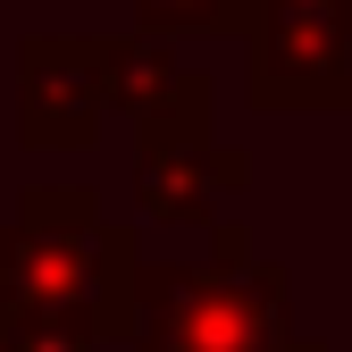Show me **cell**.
<instances>
[{
    "label": "cell",
    "instance_id": "cell-9",
    "mask_svg": "<svg viewBox=\"0 0 352 352\" xmlns=\"http://www.w3.org/2000/svg\"><path fill=\"white\" fill-rule=\"evenodd\" d=\"M277 352H327V344H319V336H285Z\"/></svg>",
    "mask_w": 352,
    "mask_h": 352
},
{
    "label": "cell",
    "instance_id": "cell-3",
    "mask_svg": "<svg viewBox=\"0 0 352 352\" xmlns=\"http://www.w3.org/2000/svg\"><path fill=\"white\" fill-rule=\"evenodd\" d=\"M118 109L109 34H25L17 42V143L25 151H84Z\"/></svg>",
    "mask_w": 352,
    "mask_h": 352
},
{
    "label": "cell",
    "instance_id": "cell-10",
    "mask_svg": "<svg viewBox=\"0 0 352 352\" xmlns=\"http://www.w3.org/2000/svg\"><path fill=\"white\" fill-rule=\"evenodd\" d=\"M294 9H352V0H294Z\"/></svg>",
    "mask_w": 352,
    "mask_h": 352
},
{
    "label": "cell",
    "instance_id": "cell-5",
    "mask_svg": "<svg viewBox=\"0 0 352 352\" xmlns=\"http://www.w3.org/2000/svg\"><path fill=\"white\" fill-rule=\"evenodd\" d=\"M252 193V151L235 143H135V210L160 227H218Z\"/></svg>",
    "mask_w": 352,
    "mask_h": 352
},
{
    "label": "cell",
    "instance_id": "cell-1",
    "mask_svg": "<svg viewBox=\"0 0 352 352\" xmlns=\"http://www.w3.org/2000/svg\"><path fill=\"white\" fill-rule=\"evenodd\" d=\"M294 336V269L252 260H143V302H135V352H277Z\"/></svg>",
    "mask_w": 352,
    "mask_h": 352
},
{
    "label": "cell",
    "instance_id": "cell-6",
    "mask_svg": "<svg viewBox=\"0 0 352 352\" xmlns=\"http://www.w3.org/2000/svg\"><path fill=\"white\" fill-rule=\"evenodd\" d=\"M135 9V25L151 34H252L260 25V0H118Z\"/></svg>",
    "mask_w": 352,
    "mask_h": 352
},
{
    "label": "cell",
    "instance_id": "cell-2",
    "mask_svg": "<svg viewBox=\"0 0 352 352\" xmlns=\"http://www.w3.org/2000/svg\"><path fill=\"white\" fill-rule=\"evenodd\" d=\"M243 101L269 118H311V109H352V9H294L269 0L260 25L243 34Z\"/></svg>",
    "mask_w": 352,
    "mask_h": 352
},
{
    "label": "cell",
    "instance_id": "cell-12",
    "mask_svg": "<svg viewBox=\"0 0 352 352\" xmlns=\"http://www.w3.org/2000/svg\"><path fill=\"white\" fill-rule=\"evenodd\" d=\"M260 9H269V0H260Z\"/></svg>",
    "mask_w": 352,
    "mask_h": 352
},
{
    "label": "cell",
    "instance_id": "cell-8",
    "mask_svg": "<svg viewBox=\"0 0 352 352\" xmlns=\"http://www.w3.org/2000/svg\"><path fill=\"white\" fill-rule=\"evenodd\" d=\"M210 260H218V269H252V260H260V243H252L243 218H218V227H210Z\"/></svg>",
    "mask_w": 352,
    "mask_h": 352
},
{
    "label": "cell",
    "instance_id": "cell-7",
    "mask_svg": "<svg viewBox=\"0 0 352 352\" xmlns=\"http://www.w3.org/2000/svg\"><path fill=\"white\" fill-rule=\"evenodd\" d=\"M101 319L93 311H17L9 302V352H101Z\"/></svg>",
    "mask_w": 352,
    "mask_h": 352
},
{
    "label": "cell",
    "instance_id": "cell-4",
    "mask_svg": "<svg viewBox=\"0 0 352 352\" xmlns=\"http://www.w3.org/2000/svg\"><path fill=\"white\" fill-rule=\"evenodd\" d=\"M109 84L118 118L135 126V143H218V84L168 51V34L126 25L109 34Z\"/></svg>",
    "mask_w": 352,
    "mask_h": 352
},
{
    "label": "cell",
    "instance_id": "cell-11",
    "mask_svg": "<svg viewBox=\"0 0 352 352\" xmlns=\"http://www.w3.org/2000/svg\"><path fill=\"white\" fill-rule=\"evenodd\" d=\"M0 352H9V302H0Z\"/></svg>",
    "mask_w": 352,
    "mask_h": 352
}]
</instances>
